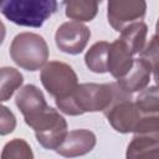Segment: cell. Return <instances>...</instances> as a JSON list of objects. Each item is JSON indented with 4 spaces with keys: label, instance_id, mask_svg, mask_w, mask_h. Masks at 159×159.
Here are the masks:
<instances>
[{
    "label": "cell",
    "instance_id": "cell-15",
    "mask_svg": "<svg viewBox=\"0 0 159 159\" xmlns=\"http://www.w3.org/2000/svg\"><path fill=\"white\" fill-rule=\"evenodd\" d=\"M108 50L109 42L98 41L93 43L84 55V63L94 73H106L107 72V61H108Z\"/></svg>",
    "mask_w": 159,
    "mask_h": 159
},
{
    "label": "cell",
    "instance_id": "cell-21",
    "mask_svg": "<svg viewBox=\"0 0 159 159\" xmlns=\"http://www.w3.org/2000/svg\"><path fill=\"white\" fill-rule=\"evenodd\" d=\"M5 35H6V27L4 25V22L0 20V45L4 42V39H5Z\"/></svg>",
    "mask_w": 159,
    "mask_h": 159
},
{
    "label": "cell",
    "instance_id": "cell-1",
    "mask_svg": "<svg viewBox=\"0 0 159 159\" xmlns=\"http://www.w3.org/2000/svg\"><path fill=\"white\" fill-rule=\"evenodd\" d=\"M15 103L25 123L34 129L37 142L45 149L56 150L68 133L67 122L47 104L42 91L35 84H25L16 93Z\"/></svg>",
    "mask_w": 159,
    "mask_h": 159
},
{
    "label": "cell",
    "instance_id": "cell-10",
    "mask_svg": "<svg viewBox=\"0 0 159 159\" xmlns=\"http://www.w3.org/2000/svg\"><path fill=\"white\" fill-rule=\"evenodd\" d=\"M96 134L88 129H75L67 133L56 153L65 158H77L88 154L96 145Z\"/></svg>",
    "mask_w": 159,
    "mask_h": 159
},
{
    "label": "cell",
    "instance_id": "cell-6",
    "mask_svg": "<svg viewBox=\"0 0 159 159\" xmlns=\"http://www.w3.org/2000/svg\"><path fill=\"white\" fill-rule=\"evenodd\" d=\"M40 80L43 88L55 99L71 94L78 86V77L75 70L61 61H50L41 68Z\"/></svg>",
    "mask_w": 159,
    "mask_h": 159
},
{
    "label": "cell",
    "instance_id": "cell-14",
    "mask_svg": "<svg viewBox=\"0 0 159 159\" xmlns=\"http://www.w3.org/2000/svg\"><path fill=\"white\" fill-rule=\"evenodd\" d=\"M65 14L76 22L92 21L98 11V1L91 0H70L65 1Z\"/></svg>",
    "mask_w": 159,
    "mask_h": 159
},
{
    "label": "cell",
    "instance_id": "cell-4",
    "mask_svg": "<svg viewBox=\"0 0 159 159\" xmlns=\"http://www.w3.org/2000/svg\"><path fill=\"white\" fill-rule=\"evenodd\" d=\"M11 60L22 70L37 71L48 60V46L46 40L35 32L17 34L10 45Z\"/></svg>",
    "mask_w": 159,
    "mask_h": 159
},
{
    "label": "cell",
    "instance_id": "cell-18",
    "mask_svg": "<svg viewBox=\"0 0 159 159\" xmlns=\"http://www.w3.org/2000/svg\"><path fill=\"white\" fill-rule=\"evenodd\" d=\"M0 159H34V153L25 139L14 138L4 145Z\"/></svg>",
    "mask_w": 159,
    "mask_h": 159
},
{
    "label": "cell",
    "instance_id": "cell-2",
    "mask_svg": "<svg viewBox=\"0 0 159 159\" xmlns=\"http://www.w3.org/2000/svg\"><path fill=\"white\" fill-rule=\"evenodd\" d=\"M119 92L117 82L81 83L65 98L55 99L60 112L67 116H81L88 112H104Z\"/></svg>",
    "mask_w": 159,
    "mask_h": 159
},
{
    "label": "cell",
    "instance_id": "cell-5",
    "mask_svg": "<svg viewBox=\"0 0 159 159\" xmlns=\"http://www.w3.org/2000/svg\"><path fill=\"white\" fill-rule=\"evenodd\" d=\"M103 113L112 128L123 134H135L142 120L147 117L137 108L132 94L125 93L120 87L114 101Z\"/></svg>",
    "mask_w": 159,
    "mask_h": 159
},
{
    "label": "cell",
    "instance_id": "cell-16",
    "mask_svg": "<svg viewBox=\"0 0 159 159\" xmlns=\"http://www.w3.org/2000/svg\"><path fill=\"white\" fill-rule=\"evenodd\" d=\"M24 76L14 67H0V103L9 101L22 86Z\"/></svg>",
    "mask_w": 159,
    "mask_h": 159
},
{
    "label": "cell",
    "instance_id": "cell-13",
    "mask_svg": "<svg viewBox=\"0 0 159 159\" xmlns=\"http://www.w3.org/2000/svg\"><path fill=\"white\" fill-rule=\"evenodd\" d=\"M147 34H148L147 24L143 21H137L124 27L120 31V36L118 39H120L129 47L133 55H138L147 43Z\"/></svg>",
    "mask_w": 159,
    "mask_h": 159
},
{
    "label": "cell",
    "instance_id": "cell-9",
    "mask_svg": "<svg viewBox=\"0 0 159 159\" xmlns=\"http://www.w3.org/2000/svg\"><path fill=\"white\" fill-rule=\"evenodd\" d=\"M152 75L154 77L157 76V71L153 68V66L147 60L138 57L134 58L129 72L120 80H117V84L125 93L133 94L134 92H140L148 87Z\"/></svg>",
    "mask_w": 159,
    "mask_h": 159
},
{
    "label": "cell",
    "instance_id": "cell-20",
    "mask_svg": "<svg viewBox=\"0 0 159 159\" xmlns=\"http://www.w3.org/2000/svg\"><path fill=\"white\" fill-rule=\"evenodd\" d=\"M139 57L147 60L153 68L157 71V61H158V40H157V35H153V37L150 39L149 43H145L144 48L140 51Z\"/></svg>",
    "mask_w": 159,
    "mask_h": 159
},
{
    "label": "cell",
    "instance_id": "cell-11",
    "mask_svg": "<svg viewBox=\"0 0 159 159\" xmlns=\"http://www.w3.org/2000/svg\"><path fill=\"white\" fill-rule=\"evenodd\" d=\"M129 47L120 40L117 39L114 42L109 43L107 72H109L116 80L124 77L133 66L134 57Z\"/></svg>",
    "mask_w": 159,
    "mask_h": 159
},
{
    "label": "cell",
    "instance_id": "cell-8",
    "mask_svg": "<svg viewBox=\"0 0 159 159\" xmlns=\"http://www.w3.org/2000/svg\"><path fill=\"white\" fill-rule=\"evenodd\" d=\"M91 37L89 29L76 21L63 22L55 34V42L60 51L68 55L81 53Z\"/></svg>",
    "mask_w": 159,
    "mask_h": 159
},
{
    "label": "cell",
    "instance_id": "cell-3",
    "mask_svg": "<svg viewBox=\"0 0 159 159\" xmlns=\"http://www.w3.org/2000/svg\"><path fill=\"white\" fill-rule=\"evenodd\" d=\"M57 7L55 0H0V12L9 21L26 27H41Z\"/></svg>",
    "mask_w": 159,
    "mask_h": 159
},
{
    "label": "cell",
    "instance_id": "cell-12",
    "mask_svg": "<svg viewBox=\"0 0 159 159\" xmlns=\"http://www.w3.org/2000/svg\"><path fill=\"white\" fill-rule=\"evenodd\" d=\"M125 159H159V135L135 134L127 147Z\"/></svg>",
    "mask_w": 159,
    "mask_h": 159
},
{
    "label": "cell",
    "instance_id": "cell-17",
    "mask_svg": "<svg viewBox=\"0 0 159 159\" xmlns=\"http://www.w3.org/2000/svg\"><path fill=\"white\" fill-rule=\"evenodd\" d=\"M137 108L145 116H159V96L157 86L147 87L140 91L134 99Z\"/></svg>",
    "mask_w": 159,
    "mask_h": 159
},
{
    "label": "cell",
    "instance_id": "cell-19",
    "mask_svg": "<svg viewBox=\"0 0 159 159\" xmlns=\"http://www.w3.org/2000/svg\"><path fill=\"white\" fill-rule=\"evenodd\" d=\"M16 128L15 114L4 104L0 103V135H7Z\"/></svg>",
    "mask_w": 159,
    "mask_h": 159
},
{
    "label": "cell",
    "instance_id": "cell-7",
    "mask_svg": "<svg viewBox=\"0 0 159 159\" xmlns=\"http://www.w3.org/2000/svg\"><path fill=\"white\" fill-rule=\"evenodd\" d=\"M145 12L147 2L143 0H111L107 4L108 22L118 32L133 22L142 21Z\"/></svg>",
    "mask_w": 159,
    "mask_h": 159
}]
</instances>
